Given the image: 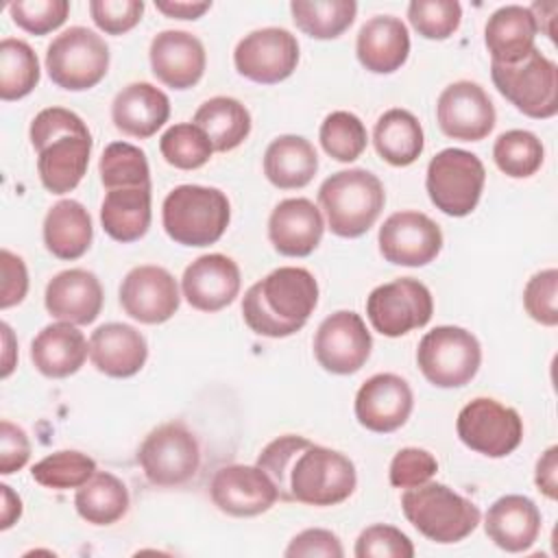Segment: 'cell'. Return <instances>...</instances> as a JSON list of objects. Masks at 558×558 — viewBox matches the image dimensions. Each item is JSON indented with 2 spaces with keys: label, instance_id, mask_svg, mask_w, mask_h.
Here are the masks:
<instances>
[{
  "label": "cell",
  "instance_id": "6da1fadb",
  "mask_svg": "<svg viewBox=\"0 0 558 558\" xmlns=\"http://www.w3.org/2000/svg\"><path fill=\"white\" fill-rule=\"evenodd\" d=\"M257 466L275 482L281 499L307 506H338L357 484L355 464L344 453L296 434L268 442L257 456Z\"/></svg>",
  "mask_w": 558,
  "mask_h": 558
},
{
  "label": "cell",
  "instance_id": "7a4b0ae2",
  "mask_svg": "<svg viewBox=\"0 0 558 558\" xmlns=\"http://www.w3.org/2000/svg\"><path fill=\"white\" fill-rule=\"evenodd\" d=\"M316 303L314 275L299 266H281L246 290L242 316L257 336L288 338L305 327Z\"/></svg>",
  "mask_w": 558,
  "mask_h": 558
},
{
  "label": "cell",
  "instance_id": "3957f363",
  "mask_svg": "<svg viewBox=\"0 0 558 558\" xmlns=\"http://www.w3.org/2000/svg\"><path fill=\"white\" fill-rule=\"evenodd\" d=\"M28 135L37 150L41 185L52 194L72 192L87 172L94 144L83 118L63 107H48L33 118Z\"/></svg>",
  "mask_w": 558,
  "mask_h": 558
},
{
  "label": "cell",
  "instance_id": "277c9868",
  "mask_svg": "<svg viewBox=\"0 0 558 558\" xmlns=\"http://www.w3.org/2000/svg\"><path fill=\"white\" fill-rule=\"evenodd\" d=\"M318 203L333 235L360 238L377 222L386 205V192L373 172L349 168L320 183Z\"/></svg>",
  "mask_w": 558,
  "mask_h": 558
},
{
  "label": "cell",
  "instance_id": "5b68a950",
  "mask_svg": "<svg viewBox=\"0 0 558 558\" xmlns=\"http://www.w3.org/2000/svg\"><path fill=\"white\" fill-rule=\"evenodd\" d=\"M231 220L225 192L207 185H177L161 205V225L168 238L183 246H209L222 238Z\"/></svg>",
  "mask_w": 558,
  "mask_h": 558
},
{
  "label": "cell",
  "instance_id": "8992f818",
  "mask_svg": "<svg viewBox=\"0 0 558 558\" xmlns=\"http://www.w3.org/2000/svg\"><path fill=\"white\" fill-rule=\"evenodd\" d=\"M405 519L429 541L451 545L466 538L480 523V508L440 482L412 486L401 495Z\"/></svg>",
  "mask_w": 558,
  "mask_h": 558
},
{
  "label": "cell",
  "instance_id": "52a82bcc",
  "mask_svg": "<svg viewBox=\"0 0 558 558\" xmlns=\"http://www.w3.org/2000/svg\"><path fill=\"white\" fill-rule=\"evenodd\" d=\"M497 92L523 116L547 120L558 113V68L538 48L519 63H490Z\"/></svg>",
  "mask_w": 558,
  "mask_h": 558
},
{
  "label": "cell",
  "instance_id": "ba28073f",
  "mask_svg": "<svg viewBox=\"0 0 558 558\" xmlns=\"http://www.w3.org/2000/svg\"><path fill=\"white\" fill-rule=\"evenodd\" d=\"M46 70L61 89H92L109 70V46L98 33L85 26H70L48 44Z\"/></svg>",
  "mask_w": 558,
  "mask_h": 558
},
{
  "label": "cell",
  "instance_id": "9c48e42d",
  "mask_svg": "<svg viewBox=\"0 0 558 558\" xmlns=\"http://www.w3.org/2000/svg\"><path fill=\"white\" fill-rule=\"evenodd\" d=\"M416 364L423 377L436 388H460L477 375L482 347L471 331L456 325H440L421 338Z\"/></svg>",
  "mask_w": 558,
  "mask_h": 558
},
{
  "label": "cell",
  "instance_id": "30bf717a",
  "mask_svg": "<svg viewBox=\"0 0 558 558\" xmlns=\"http://www.w3.org/2000/svg\"><path fill=\"white\" fill-rule=\"evenodd\" d=\"M486 181L484 163L462 148H445L427 163L425 187L436 209L447 216H469L482 196Z\"/></svg>",
  "mask_w": 558,
  "mask_h": 558
},
{
  "label": "cell",
  "instance_id": "8fae6325",
  "mask_svg": "<svg viewBox=\"0 0 558 558\" xmlns=\"http://www.w3.org/2000/svg\"><path fill=\"white\" fill-rule=\"evenodd\" d=\"M137 462L150 484L172 488L198 473L201 447L185 423L170 421L148 432L137 449Z\"/></svg>",
  "mask_w": 558,
  "mask_h": 558
},
{
  "label": "cell",
  "instance_id": "7c38bea8",
  "mask_svg": "<svg viewBox=\"0 0 558 558\" xmlns=\"http://www.w3.org/2000/svg\"><path fill=\"white\" fill-rule=\"evenodd\" d=\"M462 445L486 458H506L523 440V421L514 408L490 397L469 401L456 421Z\"/></svg>",
  "mask_w": 558,
  "mask_h": 558
},
{
  "label": "cell",
  "instance_id": "4fadbf2b",
  "mask_svg": "<svg viewBox=\"0 0 558 558\" xmlns=\"http://www.w3.org/2000/svg\"><path fill=\"white\" fill-rule=\"evenodd\" d=\"M432 314V292L414 277L381 283L366 299V316L373 329L388 338H399L425 327Z\"/></svg>",
  "mask_w": 558,
  "mask_h": 558
},
{
  "label": "cell",
  "instance_id": "5bb4252c",
  "mask_svg": "<svg viewBox=\"0 0 558 558\" xmlns=\"http://www.w3.org/2000/svg\"><path fill=\"white\" fill-rule=\"evenodd\" d=\"M233 63L244 78L259 85H275L296 70L299 41L286 28H257L238 41Z\"/></svg>",
  "mask_w": 558,
  "mask_h": 558
},
{
  "label": "cell",
  "instance_id": "9a60e30c",
  "mask_svg": "<svg viewBox=\"0 0 558 558\" xmlns=\"http://www.w3.org/2000/svg\"><path fill=\"white\" fill-rule=\"evenodd\" d=\"M373 338L360 314L340 310L327 316L314 336L316 362L333 375L357 373L371 357Z\"/></svg>",
  "mask_w": 558,
  "mask_h": 558
},
{
  "label": "cell",
  "instance_id": "2e32d148",
  "mask_svg": "<svg viewBox=\"0 0 558 558\" xmlns=\"http://www.w3.org/2000/svg\"><path fill=\"white\" fill-rule=\"evenodd\" d=\"M379 253L386 262L408 268L427 266L442 248L440 227L421 211H395L379 227Z\"/></svg>",
  "mask_w": 558,
  "mask_h": 558
},
{
  "label": "cell",
  "instance_id": "e0dca14e",
  "mask_svg": "<svg viewBox=\"0 0 558 558\" xmlns=\"http://www.w3.org/2000/svg\"><path fill=\"white\" fill-rule=\"evenodd\" d=\"M440 131L460 142H480L495 129V105L480 83L456 81L447 85L436 102Z\"/></svg>",
  "mask_w": 558,
  "mask_h": 558
},
{
  "label": "cell",
  "instance_id": "ac0fdd59",
  "mask_svg": "<svg viewBox=\"0 0 558 558\" xmlns=\"http://www.w3.org/2000/svg\"><path fill=\"white\" fill-rule=\"evenodd\" d=\"M214 506L229 517H257L279 499L275 482L257 464H229L214 473L209 484Z\"/></svg>",
  "mask_w": 558,
  "mask_h": 558
},
{
  "label": "cell",
  "instance_id": "d6986e66",
  "mask_svg": "<svg viewBox=\"0 0 558 558\" xmlns=\"http://www.w3.org/2000/svg\"><path fill=\"white\" fill-rule=\"evenodd\" d=\"M181 296L174 277L155 264L135 266L120 283L122 310L144 325H159L174 316Z\"/></svg>",
  "mask_w": 558,
  "mask_h": 558
},
{
  "label": "cell",
  "instance_id": "ffe728a7",
  "mask_svg": "<svg viewBox=\"0 0 558 558\" xmlns=\"http://www.w3.org/2000/svg\"><path fill=\"white\" fill-rule=\"evenodd\" d=\"M414 408L410 384L395 373L368 377L355 395V418L375 434H390L405 425Z\"/></svg>",
  "mask_w": 558,
  "mask_h": 558
},
{
  "label": "cell",
  "instance_id": "44dd1931",
  "mask_svg": "<svg viewBox=\"0 0 558 558\" xmlns=\"http://www.w3.org/2000/svg\"><path fill=\"white\" fill-rule=\"evenodd\" d=\"M153 74L172 89L194 87L207 65L203 41L187 31H161L148 48Z\"/></svg>",
  "mask_w": 558,
  "mask_h": 558
},
{
  "label": "cell",
  "instance_id": "7402d4cb",
  "mask_svg": "<svg viewBox=\"0 0 558 558\" xmlns=\"http://www.w3.org/2000/svg\"><path fill=\"white\" fill-rule=\"evenodd\" d=\"M240 268L222 253L196 257L181 277L185 301L198 312H218L231 305L240 292Z\"/></svg>",
  "mask_w": 558,
  "mask_h": 558
},
{
  "label": "cell",
  "instance_id": "603a6c76",
  "mask_svg": "<svg viewBox=\"0 0 558 558\" xmlns=\"http://www.w3.org/2000/svg\"><path fill=\"white\" fill-rule=\"evenodd\" d=\"M325 220L310 198H286L268 218V240L279 255L307 257L320 244Z\"/></svg>",
  "mask_w": 558,
  "mask_h": 558
},
{
  "label": "cell",
  "instance_id": "cb8c5ba5",
  "mask_svg": "<svg viewBox=\"0 0 558 558\" xmlns=\"http://www.w3.org/2000/svg\"><path fill=\"white\" fill-rule=\"evenodd\" d=\"M105 292L100 279L85 268H70L54 275L44 294L48 314L72 325H89L102 310Z\"/></svg>",
  "mask_w": 558,
  "mask_h": 558
},
{
  "label": "cell",
  "instance_id": "d4e9b609",
  "mask_svg": "<svg viewBox=\"0 0 558 558\" xmlns=\"http://www.w3.org/2000/svg\"><path fill=\"white\" fill-rule=\"evenodd\" d=\"M146 357V338L126 323H105L89 338V360L107 377H133L142 371Z\"/></svg>",
  "mask_w": 558,
  "mask_h": 558
},
{
  "label": "cell",
  "instance_id": "484cf974",
  "mask_svg": "<svg viewBox=\"0 0 558 558\" xmlns=\"http://www.w3.org/2000/svg\"><path fill=\"white\" fill-rule=\"evenodd\" d=\"M541 510L525 495H504L488 506L484 517L486 536L504 551H527L541 534Z\"/></svg>",
  "mask_w": 558,
  "mask_h": 558
},
{
  "label": "cell",
  "instance_id": "4316f807",
  "mask_svg": "<svg viewBox=\"0 0 558 558\" xmlns=\"http://www.w3.org/2000/svg\"><path fill=\"white\" fill-rule=\"evenodd\" d=\"M357 61L373 74L397 72L410 54L408 26L395 15L366 20L355 39Z\"/></svg>",
  "mask_w": 558,
  "mask_h": 558
},
{
  "label": "cell",
  "instance_id": "83f0119b",
  "mask_svg": "<svg viewBox=\"0 0 558 558\" xmlns=\"http://www.w3.org/2000/svg\"><path fill=\"white\" fill-rule=\"evenodd\" d=\"M170 118L168 96L150 83H129L111 102L113 126L137 140L155 135Z\"/></svg>",
  "mask_w": 558,
  "mask_h": 558
},
{
  "label": "cell",
  "instance_id": "f1b7e54d",
  "mask_svg": "<svg viewBox=\"0 0 558 558\" xmlns=\"http://www.w3.org/2000/svg\"><path fill=\"white\" fill-rule=\"evenodd\" d=\"M89 353L83 331L72 323H50L31 342L33 366L50 379H63L81 371Z\"/></svg>",
  "mask_w": 558,
  "mask_h": 558
},
{
  "label": "cell",
  "instance_id": "f546056e",
  "mask_svg": "<svg viewBox=\"0 0 558 558\" xmlns=\"http://www.w3.org/2000/svg\"><path fill=\"white\" fill-rule=\"evenodd\" d=\"M538 26L530 7L506 4L499 7L484 26V44L495 63H519L536 46Z\"/></svg>",
  "mask_w": 558,
  "mask_h": 558
},
{
  "label": "cell",
  "instance_id": "4dcf8cb0",
  "mask_svg": "<svg viewBox=\"0 0 558 558\" xmlns=\"http://www.w3.org/2000/svg\"><path fill=\"white\" fill-rule=\"evenodd\" d=\"M41 233L48 253L57 259H78L92 246V216L78 201L63 198L48 209Z\"/></svg>",
  "mask_w": 558,
  "mask_h": 558
},
{
  "label": "cell",
  "instance_id": "1f68e13d",
  "mask_svg": "<svg viewBox=\"0 0 558 558\" xmlns=\"http://www.w3.org/2000/svg\"><path fill=\"white\" fill-rule=\"evenodd\" d=\"M150 218V185L107 190L100 205V225L111 240L129 244L144 238Z\"/></svg>",
  "mask_w": 558,
  "mask_h": 558
},
{
  "label": "cell",
  "instance_id": "d6a6232c",
  "mask_svg": "<svg viewBox=\"0 0 558 558\" xmlns=\"http://www.w3.org/2000/svg\"><path fill=\"white\" fill-rule=\"evenodd\" d=\"M316 170V148L301 135H279L264 153V174L279 190L305 187Z\"/></svg>",
  "mask_w": 558,
  "mask_h": 558
},
{
  "label": "cell",
  "instance_id": "836d02e7",
  "mask_svg": "<svg viewBox=\"0 0 558 558\" xmlns=\"http://www.w3.org/2000/svg\"><path fill=\"white\" fill-rule=\"evenodd\" d=\"M373 144L384 161L397 168H405L414 163L423 153L425 140L421 122L408 109H388L375 122Z\"/></svg>",
  "mask_w": 558,
  "mask_h": 558
},
{
  "label": "cell",
  "instance_id": "e575fe53",
  "mask_svg": "<svg viewBox=\"0 0 558 558\" xmlns=\"http://www.w3.org/2000/svg\"><path fill=\"white\" fill-rule=\"evenodd\" d=\"M131 506L129 490L120 477L109 471H96L76 488L74 508L92 525H111L120 521Z\"/></svg>",
  "mask_w": 558,
  "mask_h": 558
},
{
  "label": "cell",
  "instance_id": "d590c367",
  "mask_svg": "<svg viewBox=\"0 0 558 558\" xmlns=\"http://www.w3.org/2000/svg\"><path fill=\"white\" fill-rule=\"evenodd\" d=\"M192 122L207 133L218 153L238 148L251 133L248 109L231 96H214L205 100L196 109Z\"/></svg>",
  "mask_w": 558,
  "mask_h": 558
},
{
  "label": "cell",
  "instance_id": "8d00e7d4",
  "mask_svg": "<svg viewBox=\"0 0 558 558\" xmlns=\"http://www.w3.org/2000/svg\"><path fill=\"white\" fill-rule=\"evenodd\" d=\"M290 13L305 35L314 39H336L355 20L357 4L353 0H294Z\"/></svg>",
  "mask_w": 558,
  "mask_h": 558
},
{
  "label": "cell",
  "instance_id": "74e56055",
  "mask_svg": "<svg viewBox=\"0 0 558 558\" xmlns=\"http://www.w3.org/2000/svg\"><path fill=\"white\" fill-rule=\"evenodd\" d=\"M39 83V61L33 48L15 37L0 41V98L4 102L28 96Z\"/></svg>",
  "mask_w": 558,
  "mask_h": 558
},
{
  "label": "cell",
  "instance_id": "f35d334b",
  "mask_svg": "<svg viewBox=\"0 0 558 558\" xmlns=\"http://www.w3.org/2000/svg\"><path fill=\"white\" fill-rule=\"evenodd\" d=\"M100 183L107 190L150 185V168L146 153L129 142H111L98 161Z\"/></svg>",
  "mask_w": 558,
  "mask_h": 558
},
{
  "label": "cell",
  "instance_id": "ab89813d",
  "mask_svg": "<svg viewBox=\"0 0 558 558\" xmlns=\"http://www.w3.org/2000/svg\"><path fill=\"white\" fill-rule=\"evenodd\" d=\"M493 159L504 174L512 179H527L543 166L545 148L532 131L512 129L495 140Z\"/></svg>",
  "mask_w": 558,
  "mask_h": 558
},
{
  "label": "cell",
  "instance_id": "60d3db41",
  "mask_svg": "<svg viewBox=\"0 0 558 558\" xmlns=\"http://www.w3.org/2000/svg\"><path fill=\"white\" fill-rule=\"evenodd\" d=\"M159 150L170 166L179 170H196L211 159L214 144L194 122H179L163 131Z\"/></svg>",
  "mask_w": 558,
  "mask_h": 558
},
{
  "label": "cell",
  "instance_id": "b9f144b4",
  "mask_svg": "<svg viewBox=\"0 0 558 558\" xmlns=\"http://www.w3.org/2000/svg\"><path fill=\"white\" fill-rule=\"evenodd\" d=\"M96 473V462L76 449H63L33 464L31 475L37 484L54 490L83 486Z\"/></svg>",
  "mask_w": 558,
  "mask_h": 558
},
{
  "label": "cell",
  "instance_id": "7bdbcfd3",
  "mask_svg": "<svg viewBox=\"0 0 558 558\" xmlns=\"http://www.w3.org/2000/svg\"><path fill=\"white\" fill-rule=\"evenodd\" d=\"M323 150L342 163L355 161L368 142L364 122L351 111H331L318 131Z\"/></svg>",
  "mask_w": 558,
  "mask_h": 558
},
{
  "label": "cell",
  "instance_id": "ee69618b",
  "mask_svg": "<svg viewBox=\"0 0 558 558\" xmlns=\"http://www.w3.org/2000/svg\"><path fill=\"white\" fill-rule=\"evenodd\" d=\"M412 28L425 39H449L462 22V7L456 0H414L408 4Z\"/></svg>",
  "mask_w": 558,
  "mask_h": 558
},
{
  "label": "cell",
  "instance_id": "f6af8a7d",
  "mask_svg": "<svg viewBox=\"0 0 558 558\" xmlns=\"http://www.w3.org/2000/svg\"><path fill=\"white\" fill-rule=\"evenodd\" d=\"M13 22L31 35H48L57 31L70 13L68 0H17L9 4Z\"/></svg>",
  "mask_w": 558,
  "mask_h": 558
},
{
  "label": "cell",
  "instance_id": "bcb514c9",
  "mask_svg": "<svg viewBox=\"0 0 558 558\" xmlns=\"http://www.w3.org/2000/svg\"><path fill=\"white\" fill-rule=\"evenodd\" d=\"M353 554L357 558H412L414 545L399 527L375 523L362 530Z\"/></svg>",
  "mask_w": 558,
  "mask_h": 558
},
{
  "label": "cell",
  "instance_id": "7dc6e473",
  "mask_svg": "<svg viewBox=\"0 0 558 558\" xmlns=\"http://www.w3.org/2000/svg\"><path fill=\"white\" fill-rule=\"evenodd\" d=\"M556 294H558V270L556 268L541 270L523 288V307L536 323L545 327H556L558 325Z\"/></svg>",
  "mask_w": 558,
  "mask_h": 558
},
{
  "label": "cell",
  "instance_id": "c3c4849f",
  "mask_svg": "<svg viewBox=\"0 0 558 558\" xmlns=\"http://www.w3.org/2000/svg\"><path fill=\"white\" fill-rule=\"evenodd\" d=\"M438 471L436 458L427 449L403 447L390 462V484L395 488H412L429 482Z\"/></svg>",
  "mask_w": 558,
  "mask_h": 558
},
{
  "label": "cell",
  "instance_id": "681fc988",
  "mask_svg": "<svg viewBox=\"0 0 558 558\" xmlns=\"http://www.w3.org/2000/svg\"><path fill=\"white\" fill-rule=\"evenodd\" d=\"M142 0H92L89 15L94 24L107 35H124L142 20Z\"/></svg>",
  "mask_w": 558,
  "mask_h": 558
},
{
  "label": "cell",
  "instance_id": "f907efd6",
  "mask_svg": "<svg viewBox=\"0 0 558 558\" xmlns=\"http://www.w3.org/2000/svg\"><path fill=\"white\" fill-rule=\"evenodd\" d=\"M288 558H312V556H325V558H342L344 549L340 538L331 530L323 527H307L299 532L290 545L283 551Z\"/></svg>",
  "mask_w": 558,
  "mask_h": 558
},
{
  "label": "cell",
  "instance_id": "816d5d0a",
  "mask_svg": "<svg viewBox=\"0 0 558 558\" xmlns=\"http://www.w3.org/2000/svg\"><path fill=\"white\" fill-rule=\"evenodd\" d=\"M0 268H2V290H0V307L9 310L24 301L28 292V270L20 255L9 248L0 251Z\"/></svg>",
  "mask_w": 558,
  "mask_h": 558
},
{
  "label": "cell",
  "instance_id": "f5cc1de1",
  "mask_svg": "<svg viewBox=\"0 0 558 558\" xmlns=\"http://www.w3.org/2000/svg\"><path fill=\"white\" fill-rule=\"evenodd\" d=\"M31 458V442L22 427L11 421L0 423V473L11 475L20 471Z\"/></svg>",
  "mask_w": 558,
  "mask_h": 558
},
{
  "label": "cell",
  "instance_id": "db71d44e",
  "mask_svg": "<svg viewBox=\"0 0 558 558\" xmlns=\"http://www.w3.org/2000/svg\"><path fill=\"white\" fill-rule=\"evenodd\" d=\"M556 458H558V447H549L536 462L534 482H536V488L547 499L558 497V460Z\"/></svg>",
  "mask_w": 558,
  "mask_h": 558
},
{
  "label": "cell",
  "instance_id": "11a10c76",
  "mask_svg": "<svg viewBox=\"0 0 558 558\" xmlns=\"http://www.w3.org/2000/svg\"><path fill=\"white\" fill-rule=\"evenodd\" d=\"M157 11L174 20H198L205 11L211 9V2H185V0H157Z\"/></svg>",
  "mask_w": 558,
  "mask_h": 558
},
{
  "label": "cell",
  "instance_id": "9f6ffc18",
  "mask_svg": "<svg viewBox=\"0 0 558 558\" xmlns=\"http://www.w3.org/2000/svg\"><path fill=\"white\" fill-rule=\"evenodd\" d=\"M2 510H0V530H9L22 514V499L11 490L9 484H0Z\"/></svg>",
  "mask_w": 558,
  "mask_h": 558
},
{
  "label": "cell",
  "instance_id": "6f0895ef",
  "mask_svg": "<svg viewBox=\"0 0 558 558\" xmlns=\"http://www.w3.org/2000/svg\"><path fill=\"white\" fill-rule=\"evenodd\" d=\"M2 342H4V355H2V377H9L13 371V331L7 323H2Z\"/></svg>",
  "mask_w": 558,
  "mask_h": 558
}]
</instances>
